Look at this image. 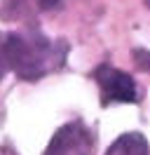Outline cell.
<instances>
[{"instance_id": "1", "label": "cell", "mask_w": 150, "mask_h": 155, "mask_svg": "<svg viewBox=\"0 0 150 155\" xmlns=\"http://www.w3.org/2000/svg\"><path fill=\"white\" fill-rule=\"evenodd\" d=\"M9 57L21 80H38L64 64L66 42H49L42 33H9Z\"/></svg>"}, {"instance_id": "3", "label": "cell", "mask_w": 150, "mask_h": 155, "mask_svg": "<svg viewBox=\"0 0 150 155\" xmlns=\"http://www.w3.org/2000/svg\"><path fill=\"white\" fill-rule=\"evenodd\" d=\"M92 148H94L92 129L84 122L75 120V122H68L61 129H56V134L52 136V141L42 155H92Z\"/></svg>"}, {"instance_id": "5", "label": "cell", "mask_w": 150, "mask_h": 155, "mask_svg": "<svg viewBox=\"0 0 150 155\" xmlns=\"http://www.w3.org/2000/svg\"><path fill=\"white\" fill-rule=\"evenodd\" d=\"M12 71V57H9V33H0V80Z\"/></svg>"}, {"instance_id": "4", "label": "cell", "mask_w": 150, "mask_h": 155, "mask_svg": "<svg viewBox=\"0 0 150 155\" xmlns=\"http://www.w3.org/2000/svg\"><path fill=\"white\" fill-rule=\"evenodd\" d=\"M106 155H150V146L141 132H127L112 141Z\"/></svg>"}, {"instance_id": "6", "label": "cell", "mask_w": 150, "mask_h": 155, "mask_svg": "<svg viewBox=\"0 0 150 155\" xmlns=\"http://www.w3.org/2000/svg\"><path fill=\"white\" fill-rule=\"evenodd\" d=\"M59 2H61V0H35V5L40 10H54Z\"/></svg>"}, {"instance_id": "7", "label": "cell", "mask_w": 150, "mask_h": 155, "mask_svg": "<svg viewBox=\"0 0 150 155\" xmlns=\"http://www.w3.org/2000/svg\"><path fill=\"white\" fill-rule=\"evenodd\" d=\"M145 2H148V7H150V0H145Z\"/></svg>"}, {"instance_id": "2", "label": "cell", "mask_w": 150, "mask_h": 155, "mask_svg": "<svg viewBox=\"0 0 150 155\" xmlns=\"http://www.w3.org/2000/svg\"><path fill=\"white\" fill-rule=\"evenodd\" d=\"M94 78L99 82L101 89V104L103 106H110V104H134L139 101V85L136 80L124 73L120 68H112L108 64H103L94 71Z\"/></svg>"}]
</instances>
